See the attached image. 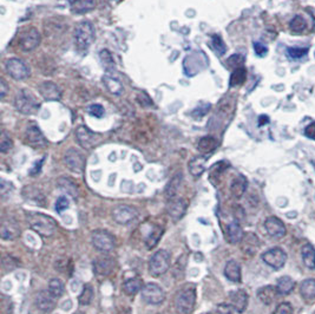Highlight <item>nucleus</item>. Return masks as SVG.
Segmentation results:
<instances>
[{
  "label": "nucleus",
  "mask_w": 315,
  "mask_h": 314,
  "mask_svg": "<svg viewBox=\"0 0 315 314\" xmlns=\"http://www.w3.org/2000/svg\"><path fill=\"white\" fill-rule=\"evenodd\" d=\"M27 222L31 228L41 236H51L57 229L55 220L51 216L41 214V213H27Z\"/></svg>",
  "instance_id": "1"
},
{
  "label": "nucleus",
  "mask_w": 315,
  "mask_h": 314,
  "mask_svg": "<svg viewBox=\"0 0 315 314\" xmlns=\"http://www.w3.org/2000/svg\"><path fill=\"white\" fill-rule=\"evenodd\" d=\"M94 25L88 21L78 22L75 27V44L78 50H88L95 41Z\"/></svg>",
  "instance_id": "2"
},
{
  "label": "nucleus",
  "mask_w": 315,
  "mask_h": 314,
  "mask_svg": "<svg viewBox=\"0 0 315 314\" xmlns=\"http://www.w3.org/2000/svg\"><path fill=\"white\" fill-rule=\"evenodd\" d=\"M196 291L193 285L185 286L179 290L175 296V307L177 312L183 314H190L195 308Z\"/></svg>",
  "instance_id": "3"
},
{
  "label": "nucleus",
  "mask_w": 315,
  "mask_h": 314,
  "mask_svg": "<svg viewBox=\"0 0 315 314\" xmlns=\"http://www.w3.org/2000/svg\"><path fill=\"white\" fill-rule=\"evenodd\" d=\"M15 106L19 112L24 115H33L38 111L40 104L37 98L29 90L22 89L16 95Z\"/></svg>",
  "instance_id": "4"
},
{
  "label": "nucleus",
  "mask_w": 315,
  "mask_h": 314,
  "mask_svg": "<svg viewBox=\"0 0 315 314\" xmlns=\"http://www.w3.org/2000/svg\"><path fill=\"white\" fill-rule=\"evenodd\" d=\"M170 267V254L169 251L161 250L151 256L149 261V272L155 278L161 276Z\"/></svg>",
  "instance_id": "5"
},
{
  "label": "nucleus",
  "mask_w": 315,
  "mask_h": 314,
  "mask_svg": "<svg viewBox=\"0 0 315 314\" xmlns=\"http://www.w3.org/2000/svg\"><path fill=\"white\" fill-rule=\"evenodd\" d=\"M91 242L97 251H110L115 248V237L108 230L98 229L91 234Z\"/></svg>",
  "instance_id": "6"
},
{
  "label": "nucleus",
  "mask_w": 315,
  "mask_h": 314,
  "mask_svg": "<svg viewBox=\"0 0 315 314\" xmlns=\"http://www.w3.org/2000/svg\"><path fill=\"white\" fill-rule=\"evenodd\" d=\"M5 69L15 81H24L30 76V69L25 62L18 58H10L5 62Z\"/></svg>",
  "instance_id": "7"
},
{
  "label": "nucleus",
  "mask_w": 315,
  "mask_h": 314,
  "mask_svg": "<svg viewBox=\"0 0 315 314\" xmlns=\"http://www.w3.org/2000/svg\"><path fill=\"white\" fill-rule=\"evenodd\" d=\"M262 260L266 265L274 270H281L287 261V253L282 248L274 247L264 251L262 254Z\"/></svg>",
  "instance_id": "8"
},
{
  "label": "nucleus",
  "mask_w": 315,
  "mask_h": 314,
  "mask_svg": "<svg viewBox=\"0 0 315 314\" xmlns=\"http://www.w3.org/2000/svg\"><path fill=\"white\" fill-rule=\"evenodd\" d=\"M142 299L147 304L159 305L165 300V292L156 284H147L142 288Z\"/></svg>",
  "instance_id": "9"
},
{
  "label": "nucleus",
  "mask_w": 315,
  "mask_h": 314,
  "mask_svg": "<svg viewBox=\"0 0 315 314\" xmlns=\"http://www.w3.org/2000/svg\"><path fill=\"white\" fill-rule=\"evenodd\" d=\"M76 138H77L78 143H79L81 148L91 149L94 148L96 144L99 143L100 135L91 131V130L86 128V126H80L76 130Z\"/></svg>",
  "instance_id": "10"
},
{
  "label": "nucleus",
  "mask_w": 315,
  "mask_h": 314,
  "mask_svg": "<svg viewBox=\"0 0 315 314\" xmlns=\"http://www.w3.org/2000/svg\"><path fill=\"white\" fill-rule=\"evenodd\" d=\"M64 162L70 170L77 172V174L83 172L84 168H85V157L83 156L79 150L74 148L67 150L65 156H64Z\"/></svg>",
  "instance_id": "11"
},
{
  "label": "nucleus",
  "mask_w": 315,
  "mask_h": 314,
  "mask_svg": "<svg viewBox=\"0 0 315 314\" xmlns=\"http://www.w3.org/2000/svg\"><path fill=\"white\" fill-rule=\"evenodd\" d=\"M39 44H40V33L35 27L24 31L19 37V46L26 52L33 51Z\"/></svg>",
  "instance_id": "12"
},
{
  "label": "nucleus",
  "mask_w": 315,
  "mask_h": 314,
  "mask_svg": "<svg viewBox=\"0 0 315 314\" xmlns=\"http://www.w3.org/2000/svg\"><path fill=\"white\" fill-rule=\"evenodd\" d=\"M264 229L267 234L273 239H281L286 235L287 228L286 225L276 216H269L264 221Z\"/></svg>",
  "instance_id": "13"
},
{
  "label": "nucleus",
  "mask_w": 315,
  "mask_h": 314,
  "mask_svg": "<svg viewBox=\"0 0 315 314\" xmlns=\"http://www.w3.org/2000/svg\"><path fill=\"white\" fill-rule=\"evenodd\" d=\"M112 216H114L115 221L119 223V225H128V223L132 222L137 217V210L135 208L130 207V206L122 205L114 209Z\"/></svg>",
  "instance_id": "14"
},
{
  "label": "nucleus",
  "mask_w": 315,
  "mask_h": 314,
  "mask_svg": "<svg viewBox=\"0 0 315 314\" xmlns=\"http://www.w3.org/2000/svg\"><path fill=\"white\" fill-rule=\"evenodd\" d=\"M25 141H26V143L29 146L33 147V148H44L47 144L46 138L44 137L43 132L40 131V129L37 126H30L26 129Z\"/></svg>",
  "instance_id": "15"
},
{
  "label": "nucleus",
  "mask_w": 315,
  "mask_h": 314,
  "mask_svg": "<svg viewBox=\"0 0 315 314\" xmlns=\"http://www.w3.org/2000/svg\"><path fill=\"white\" fill-rule=\"evenodd\" d=\"M187 210V202L183 199H171L167 205V213L174 222L181 220Z\"/></svg>",
  "instance_id": "16"
},
{
  "label": "nucleus",
  "mask_w": 315,
  "mask_h": 314,
  "mask_svg": "<svg viewBox=\"0 0 315 314\" xmlns=\"http://www.w3.org/2000/svg\"><path fill=\"white\" fill-rule=\"evenodd\" d=\"M21 229L20 226L16 220L6 219L2 220L1 227H0V235L4 240H16L20 236Z\"/></svg>",
  "instance_id": "17"
},
{
  "label": "nucleus",
  "mask_w": 315,
  "mask_h": 314,
  "mask_svg": "<svg viewBox=\"0 0 315 314\" xmlns=\"http://www.w3.org/2000/svg\"><path fill=\"white\" fill-rule=\"evenodd\" d=\"M115 268V261L110 256H98L94 261V272L98 276L110 275Z\"/></svg>",
  "instance_id": "18"
},
{
  "label": "nucleus",
  "mask_w": 315,
  "mask_h": 314,
  "mask_svg": "<svg viewBox=\"0 0 315 314\" xmlns=\"http://www.w3.org/2000/svg\"><path fill=\"white\" fill-rule=\"evenodd\" d=\"M39 92L45 101H59L61 98V90L53 82H44L39 85Z\"/></svg>",
  "instance_id": "19"
},
{
  "label": "nucleus",
  "mask_w": 315,
  "mask_h": 314,
  "mask_svg": "<svg viewBox=\"0 0 315 314\" xmlns=\"http://www.w3.org/2000/svg\"><path fill=\"white\" fill-rule=\"evenodd\" d=\"M230 302H232V307L236 312L243 313L248 306V294L243 290L234 291V292L230 293Z\"/></svg>",
  "instance_id": "20"
},
{
  "label": "nucleus",
  "mask_w": 315,
  "mask_h": 314,
  "mask_svg": "<svg viewBox=\"0 0 315 314\" xmlns=\"http://www.w3.org/2000/svg\"><path fill=\"white\" fill-rule=\"evenodd\" d=\"M241 248L243 251V253H246L247 255L253 256L256 254V251L260 247V241L258 237L255 235L254 233H246L244 234L243 239H242Z\"/></svg>",
  "instance_id": "21"
},
{
  "label": "nucleus",
  "mask_w": 315,
  "mask_h": 314,
  "mask_svg": "<svg viewBox=\"0 0 315 314\" xmlns=\"http://www.w3.org/2000/svg\"><path fill=\"white\" fill-rule=\"evenodd\" d=\"M36 305H37V307L40 311H43L45 313H49L56 307L55 298L47 291H40L36 295Z\"/></svg>",
  "instance_id": "22"
},
{
  "label": "nucleus",
  "mask_w": 315,
  "mask_h": 314,
  "mask_svg": "<svg viewBox=\"0 0 315 314\" xmlns=\"http://www.w3.org/2000/svg\"><path fill=\"white\" fill-rule=\"evenodd\" d=\"M22 196L26 200V202L35 206H44L45 205V196L40 190L35 187H25L22 189Z\"/></svg>",
  "instance_id": "23"
},
{
  "label": "nucleus",
  "mask_w": 315,
  "mask_h": 314,
  "mask_svg": "<svg viewBox=\"0 0 315 314\" xmlns=\"http://www.w3.org/2000/svg\"><path fill=\"white\" fill-rule=\"evenodd\" d=\"M278 292L276 290L275 286L268 285V286H263V287L258 288L257 291V298L260 300L261 302L264 305H272L273 302L275 301V299L277 298Z\"/></svg>",
  "instance_id": "24"
},
{
  "label": "nucleus",
  "mask_w": 315,
  "mask_h": 314,
  "mask_svg": "<svg viewBox=\"0 0 315 314\" xmlns=\"http://www.w3.org/2000/svg\"><path fill=\"white\" fill-rule=\"evenodd\" d=\"M224 276L233 282L241 281V266L236 260H229L224 267Z\"/></svg>",
  "instance_id": "25"
},
{
  "label": "nucleus",
  "mask_w": 315,
  "mask_h": 314,
  "mask_svg": "<svg viewBox=\"0 0 315 314\" xmlns=\"http://www.w3.org/2000/svg\"><path fill=\"white\" fill-rule=\"evenodd\" d=\"M247 179L243 175H238L233 180L232 185H230V193L234 199H241L247 190Z\"/></svg>",
  "instance_id": "26"
},
{
  "label": "nucleus",
  "mask_w": 315,
  "mask_h": 314,
  "mask_svg": "<svg viewBox=\"0 0 315 314\" xmlns=\"http://www.w3.org/2000/svg\"><path fill=\"white\" fill-rule=\"evenodd\" d=\"M227 236L228 241L233 245H236V243H240L244 236V231L238 222H232L227 228Z\"/></svg>",
  "instance_id": "27"
},
{
  "label": "nucleus",
  "mask_w": 315,
  "mask_h": 314,
  "mask_svg": "<svg viewBox=\"0 0 315 314\" xmlns=\"http://www.w3.org/2000/svg\"><path fill=\"white\" fill-rule=\"evenodd\" d=\"M57 185L59 189L63 191H65L66 194H69L70 196H72L74 199H78V195H79V189L76 183L69 177H60L57 181Z\"/></svg>",
  "instance_id": "28"
},
{
  "label": "nucleus",
  "mask_w": 315,
  "mask_h": 314,
  "mask_svg": "<svg viewBox=\"0 0 315 314\" xmlns=\"http://www.w3.org/2000/svg\"><path fill=\"white\" fill-rule=\"evenodd\" d=\"M71 5V10L74 13L80 15L94 10L96 6V0H69Z\"/></svg>",
  "instance_id": "29"
},
{
  "label": "nucleus",
  "mask_w": 315,
  "mask_h": 314,
  "mask_svg": "<svg viewBox=\"0 0 315 314\" xmlns=\"http://www.w3.org/2000/svg\"><path fill=\"white\" fill-rule=\"evenodd\" d=\"M302 261L308 270H315V248L311 243H306L301 248Z\"/></svg>",
  "instance_id": "30"
},
{
  "label": "nucleus",
  "mask_w": 315,
  "mask_h": 314,
  "mask_svg": "<svg viewBox=\"0 0 315 314\" xmlns=\"http://www.w3.org/2000/svg\"><path fill=\"white\" fill-rule=\"evenodd\" d=\"M276 290L278 292V295H288L294 291L295 288V281L291 276H281L276 282Z\"/></svg>",
  "instance_id": "31"
},
{
  "label": "nucleus",
  "mask_w": 315,
  "mask_h": 314,
  "mask_svg": "<svg viewBox=\"0 0 315 314\" xmlns=\"http://www.w3.org/2000/svg\"><path fill=\"white\" fill-rule=\"evenodd\" d=\"M103 83L106 89H108V91L112 93V95H117V96L122 95L123 91H124L122 83H120L117 78L112 77L111 75H109V73H106V75L103 77Z\"/></svg>",
  "instance_id": "32"
},
{
  "label": "nucleus",
  "mask_w": 315,
  "mask_h": 314,
  "mask_svg": "<svg viewBox=\"0 0 315 314\" xmlns=\"http://www.w3.org/2000/svg\"><path fill=\"white\" fill-rule=\"evenodd\" d=\"M300 294L307 301L315 299V279H306L300 285Z\"/></svg>",
  "instance_id": "33"
},
{
  "label": "nucleus",
  "mask_w": 315,
  "mask_h": 314,
  "mask_svg": "<svg viewBox=\"0 0 315 314\" xmlns=\"http://www.w3.org/2000/svg\"><path fill=\"white\" fill-rule=\"evenodd\" d=\"M205 162H207V160H205V157L203 156L193 158V160L189 162L190 174L195 177L201 176L205 170Z\"/></svg>",
  "instance_id": "34"
},
{
  "label": "nucleus",
  "mask_w": 315,
  "mask_h": 314,
  "mask_svg": "<svg viewBox=\"0 0 315 314\" xmlns=\"http://www.w3.org/2000/svg\"><path fill=\"white\" fill-rule=\"evenodd\" d=\"M181 182H182V174L181 172H178V174H176L175 176L171 179L170 182L168 183L167 188H165V197H167L168 200L175 199L177 191H178L179 186H181Z\"/></svg>",
  "instance_id": "35"
},
{
  "label": "nucleus",
  "mask_w": 315,
  "mask_h": 314,
  "mask_svg": "<svg viewBox=\"0 0 315 314\" xmlns=\"http://www.w3.org/2000/svg\"><path fill=\"white\" fill-rule=\"evenodd\" d=\"M218 143L216 141V138L212 137V136H205V137H202L199 140L197 144V149L202 154H208V152H212L217 148Z\"/></svg>",
  "instance_id": "36"
},
{
  "label": "nucleus",
  "mask_w": 315,
  "mask_h": 314,
  "mask_svg": "<svg viewBox=\"0 0 315 314\" xmlns=\"http://www.w3.org/2000/svg\"><path fill=\"white\" fill-rule=\"evenodd\" d=\"M142 288V280L138 278H132L126 280L123 285V291L126 295H135Z\"/></svg>",
  "instance_id": "37"
},
{
  "label": "nucleus",
  "mask_w": 315,
  "mask_h": 314,
  "mask_svg": "<svg viewBox=\"0 0 315 314\" xmlns=\"http://www.w3.org/2000/svg\"><path fill=\"white\" fill-rule=\"evenodd\" d=\"M65 286L60 279H52L49 284V292L55 299H59L64 294Z\"/></svg>",
  "instance_id": "38"
},
{
  "label": "nucleus",
  "mask_w": 315,
  "mask_h": 314,
  "mask_svg": "<svg viewBox=\"0 0 315 314\" xmlns=\"http://www.w3.org/2000/svg\"><path fill=\"white\" fill-rule=\"evenodd\" d=\"M246 78H247L246 69H244V67H238V69L234 70L233 75L230 76V81H229L230 86L234 87V86L241 85V84L244 83Z\"/></svg>",
  "instance_id": "39"
},
{
  "label": "nucleus",
  "mask_w": 315,
  "mask_h": 314,
  "mask_svg": "<svg viewBox=\"0 0 315 314\" xmlns=\"http://www.w3.org/2000/svg\"><path fill=\"white\" fill-rule=\"evenodd\" d=\"M162 235V228H159L158 226H155V227L151 229L149 235L145 239V245H147L148 248H153L157 245L159 237Z\"/></svg>",
  "instance_id": "40"
},
{
  "label": "nucleus",
  "mask_w": 315,
  "mask_h": 314,
  "mask_svg": "<svg viewBox=\"0 0 315 314\" xmlns=\"http://www.w3.org/2000/svg\"><path fill=\"white\" fill-rule=\"evenodd\" d=\"M212 46L213 49L217 52V55L220 56H223L227 51V46L226 44H224L223 39H222L221 36L218 35H214L212 37Z\"/></svg>",
  "instance_id": "41"
},
{
  "label": "nucleus",
  "mask_w": 315,
  "mask_h": 314,
  "mask_svg": "<svg viewBox=\"0 0 315 314\" xmlns=\"http://www.w3.org/2000/svg\"><path fill=\"white\" fill-rule=\"evenodd\" d=\"M99 56H100V61H102L103 66L105 67L106 71H110V70H114V69H115V62H114V58H112L111 53L109 52L108 50H103V51H100Z\"/></svg>",
  "instance_id": "42"
},
{
  "label": "nucleus",
  "mask_w": 315,
  "mask_h": 314,
  "mask_svg": "<svg viewBox=\"0 0 315 314\" xmlns=\"http://www.w3.org/2000/svg\"><path fill=\"white\" fill-rule=\"evenodd\" d=\"M289 27L295 33L302 32L306 29V21L301 16H296L292 19V21L289 22Z\"/></svg>",
  "instance_id": "43"
},
{
  "label": "nucleus",
  "mask_w": 315,
  "mask_h": 314,
  "mask_svg": "<svg viewBox=\"0 0 315 314\" xmlns=\"http://www.w3.org/2000/svg\"><path fill=\"white\" fill-rule=\"evenodd\" d=\"M92 298H94V290H92V287L90 285H85L83 292L79 295L80 305H85L86 306V305H89L91 302Z\"/></svg>",
  "instance_id": "44"
},
{
  "label": "nucleus",
  "mask_w": 315,
  "mask_h": 314,
  "mask_svg": "<svg viewBox=\"0 0 315 314\" xmlns=\"http://www.w3.org/2000/svg\"><path fill=\"white\" fill-rule=\"evenodd\" d=\"M13 147V142L12 140H11V137L8 136L6 132L2 131L1 134V138H0V150H1V152H7L8 150L12 149Z\"/></svg>",
  "instance_id": "45"
},
{
  "label": "nucleus",
  "mask_w": 315,
  "mask_h": 314,
  "mask_svg": "<svg viewBox=\"0 0 315 314\" xmlns=\"http://www.w3.org/2000/svg\"><path fill=\"white\" fill-rule=\"evenodd\" d=\"M308 49H301V47H288L287 53H288L289 58L292 59H299L302 58L303 56L307 55Z\"/></svg>",
  "instance_id": "46"
},
{
  "label": "nucleus",
  "mask_w": 315,
  "mask_h": 314,
  "mask_svg": "<svg viewBox=\"0 0 315 314\" xmlns=\"http://www.w3.org/2000/svg\"><path fill=\"white\" fill-rule=\"evenodd\" d=\"M244 63V58L242 57L241 55H233L232 57L227 61V64L229 67H233V69H238V67H242L241 65Z\"/></svg>",
  "instance_id": "47"
},
{
  "label": "nucleus",
  "mask_w": 315,
  "mask_h": 314,
  "mask_svg": "<svg viewBox=\"0 0 315 314\" xmlns=\"http://www.w3.org/2000/svg\"><path fill=\"white\" fill-rule=\"evenodd\" d=\"M88 112L91 116H94V117L100 118L104 116L105 110H104V107L100 105V104H92V105H90L88 107Z\"/></svg>",
  "instance_id": "48"
},
{
  "label": "nucleus",
  "mask_w": 315,
  "mask_h": 314,
  "mask_svg": "<svg viewBox=\"0 0 315 314\" xmlns=\"http://www.w3.org/2000/svg\"><path fill=\"white\" fill-rule=\"evenodd\" d=\"M273 314H293V306L289 302H281Z\"/></svg>",
  "instance_id": "49"
},
{
  "label": "nucleus",
  "mask_w": 315,
  "mask_h": 314,
  "mask_svg": "<svg viewBox=\"0 0 315 314\" xmlns=\"http://www.w3.org/2000/svg\"><path fill=\"white\" fill-rule=\"evenodd\" d=\"M210 314H233L232 306L228 304H220L214 308V311Z\"/></svg>",
  "instance_id": "50"
},
{
  "label": "nucleus",
  "mask_w": 315,
  "mask_h": 314,
  "mask_svg": "<svg viewBox=\"0 0 315 314\" xmlns=\"http://www.w3.org/2000/svg\"><path fill=\"white\" fill-rule=\"evenodd\" d=\"M69 206H70L69 200H67L65 196H60L57 200V202H56V210H57L58 213H61V211L65 210L66 208H69Z\"/></svg>",
  "instance_id": "51"
},
{
  "label": "nucleus",
  "mask_w": 315,
  "mask_h": 314,
  "mask_svg": "<svg viewBox=\"0 0 315 314\" xmlns=\"http://www.w3.org/2000/svg\"><path fill=\"white\" fill-rule=\"evenodd\" d=\"M254 51L257 56L263 57V56L268 52V49H267V46H264L262 43H254Z\"/></svg>",
  "instance_id": "52"
},
{
  "label": "nucleus",
  "mask_w": 315,
  "mask_h": 314,
  "mask_svg": "<svg viewBox=\"0 0 315 314\" xmlns=\"http://www.w3.org/2000/svg\"><path fill=\"white\" fill-rule=\"evenodd\" d=\"M235 210H234V215H235V219H236V222L238 221V220H243L244 219V210L243 208L241 207V206H235Z\"/></svg>",
  "instance_id": "53"
},
{
  "label": "nucleus",
  "mask_w": 315,
  "mask_h": 314,
  "mask_svg": "<svg viewBox=\"0 0 315 314\" xmlns=\"http://www.w3.org/2000/svg\"><path fill=\"white\" fill-rule=\"evenodd\" d=\"M6 93H7V84L4 79H1V81H0V97H1V100H4Z\"/></svg>",
  "instance_id": "54"
},
{
  "label": "nucleus",
  "mask_w": 315,
  "mask_h": 314,
  "mask_svg": "<svg viewBox=\"0 0 315 314\" xmlns=\"http://www.w3.org/2000/svg\"><path fill=\"white\" fill-rule=\"evenodd\" d=\"M258 122H260V126H264V124H268L269 123V118L267 117V116H261L260 117V120H258Z\"/></svg>",
  "instance_id": "55"
},
{
  "label": "nucleus",
  "mask_w": 315,
  "mask_h": 314,
  "mask_svg": "<svg viewBox=\"0 0 315 314\" xmlns=\"http://www.w3.org/2000/svg\"><path fill=\"white\" fill-rule=\"evenodd\" d=\"M312 165H313L315 167V161H312Z\"/></svg>",
  "instance_id": "56"
},
{
  "label": "nucleus",
  "mask_w": 315,
  "mask_h": 314,
  "mask_svg": "<svg viewBox=\"0 0 315 314\" xmlns=\"http://www.w3.org/2000/svg\"><path fill=\"white\" fill-rule=\"evenodd\" d=\"M77 314H81V313H77Z\"/></svg>",
  "instance_id": "57"
}]
</instances>
